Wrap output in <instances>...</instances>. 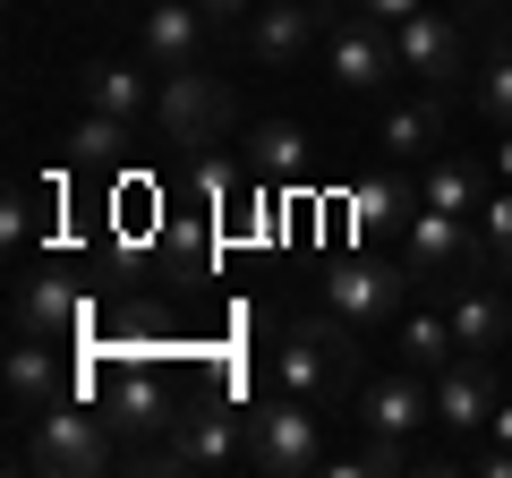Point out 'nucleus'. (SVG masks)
<instances>
[{
	"instance_id": "nucleus-11",
	"label": "nucleus",
	"mask_w": 512,
	"mask_h": 478,
	"mask_svg": "<svg viewBox=\"0 0 512 478\" xmlns=\"http://www.w3.org/2000/svg\"><path fill=\"white\" fill-rule=\"evenodd\" d=\"M444 316H453V342L470 359H504L512 350V291H495V274L444 282Z\"/></svg>"
},
{
	"instance_id": "nucleus-10",
	"label": "nucleus",
	"mask_w": 512,
	"mask_h": 478,
	"mask_svg": "<svg viewBox=\"0 0 512 478\" xmlns=\"http://www.w3.org/2000/svg\"><path fill=\"white\" fill-rule=\"evenodd\" d=\"M325 77H333L342 94H376L384 77H402L393 26H376V18H350V9H342V26L325 35Z\"/></svg>"
},
{
	"instance_id": "nucleus-22",
	"label": "nucleus",
	"mask_w": 512,
	"mask_h": 478,
	"mask_svg": "<svg viewBox=\"0 0 512 478\" xmlns=\"http://www.w3.org/2000/svg\"><path fill=\"white\" fill-rule=\"evenodd\" d=\"M308 171V137L291 120H256L248 129V180H299Z\"/></svg>"
},
{
	"instance_id": "nucleus-4",
	"label": "nucleus",
	"mask_w": 512,
	"mask_h": 478,
	"mask_svg": "<svg viewBox=\"0 0 512 478\" xmlns=\"http://www.w3.org/2000/svg\"><path fill=\"white\" fill-rule=\"evenodd\" d=\"M248 470L256 478H316V470H333L325 427H316V402H299V393L256 402L248 410Z\"/></svg>"
},
{
	"instance_id": "nucleus-25",
	"label": "nucleus",
	"mask_w": 512,
	"mask_h": 478,
	"mask_svg": "<svg viewBox=\"0 0 512 478\" xmlns=\"http://www.w3.org/2000/svg\"><path fill=\"white\" fill-rule=\"evenodd\" d=\"M393 470H410L402 436H367L359 453H342V461H333V478H393Z\"/></svg>"
},
{
	"instance_id": "nucleus-9",
	"label": "nucleus",
	"mask_w": 512,
	"mask_h": 478,
	"mask_svg": "<svg viewBox=\"0 0 512 478\" xmlns=\"http://www.w3.org/2000/svg\"><path fill=\"white\" fill-rule=\"evenodd\" d=\"M163 470H248V410H180V427H171Z\"/></svg>"
},
{
	"instance_id": "nucleus-1",
	"label": "nucleus",
	"mask_w": 512,
	"mask_h": 478,
	"mask_svg": "<svg viewBox=\"0 0 512 478\" xmlns=\"http://www.w3.org/2000/svg\"><path fill=\"white\" fill-rule=\"evenodd\" d=\"M274 376H282V393H299V402H333V393H350V385H359V325H342L333 308L282 325Z\"/></svg>"
},
{
	"instance_id": "nucleus-18",
	"label": "nucleus",
	"mask_w": 512,
	"mask_h": 478,
	"mask_svg": "<svg viewBox=\"0 0 512 478\" xmlns=\"http://www.w3.org/2000/svg\"><path fill=\"white\" fill-rule=\"evenodd\" d=\"M9 333L69 342V333H77V282H60V274H26L18 299H9Z\"/></svg>"
},
{
	"instance_id": "nucleus-7",
	"label": "nucleus",
	"mask_w": 512,
	"mask_h": 478,
	"mask_svg": "<svg viewBox=\"0 0 512 478\" xmlns=\"http://www.w3.org/2000/svg\"><path fill=\"white\" fill-rule=\"evenodd\" d=\"M419 291V282L402 274V257L393 265H376V257H342L325 274V308L342 316V325H359V333H376V325H402V299Z\"/></svg>"
},
{
	"instance_id": "nucleus-16",
	"label": "nucleus",
	"mask_w": 512,
	"mask_h": 478,
	"mask_svg": "<svg viewBox=\"0 0 512 478\" xmlns=\"http://www.w3.org/2000/svg\"><path fill=\"white\" fill-rule=\"evenodd\" d=\"M205 0H146V26H137V43H146V69L171 77V69H197L205 52Z\"/></svg>"
},
{
	"instance_id": "nucleus-29",
	"label": "nucleus",
	"mask_w": 512,
	"mask_h": 478,
	"mask_svg": "<svg viewBox=\"0 0 512 478\" xmlns=\"http://www.w3.org/2000/svg\"><path fill=\"white\" fill-rule=\"evenodd\" d=\"M256 9H265V0H205V18H214V26H248Z\"/></svg>"
},
{
	"instance_id": "nucleus-27",
	"label": "nucleus",
	"mask_w": 512,
	"mask_h": 478,
	"mask_svg": "<svg viewBox=\"0 0 512 478\" xmlns=\"http://www.w3.org/2000/svg\"><path fill=\"white\" fill-rule=\"evenodd\" d=\"M350 18H376V26H402V18H419L427 0H342Z\"/></svg>"
},
{
	"instance_id": "nucleus-31",
	"label": "nucleus",
	"mask_w": 512,
	"mask_h": 478,
	"mask_svg": "<svg viewBox=\"0 0 512 478\" xmlns=\"http://www.w3.org/2000/svg\"><path fill=\"white\" fill-rule=\"evenodd\" d=\"M9 9H35V0H9Z\"/></svg>"
},
{
	"instance_id": "nucleus-23",
	"label": "nucleus",
	"mask_w": 512,
	"mask_h": 478,
	"mask_svg": "<svg viewBox=\"0 0 512 478\" xmlns=\"http://www.w3.org/2000/svg\"><path fill=\"white\" fill-rule=\"evenodd\" d=\"M128 146H137V129L111 120V111H86V120L69 129V163H77V171H120Z\"/></svg>"
},
{
	"instance_id": "nucleus-24",
	"label": "nucleus",
	"mask_w": 512,
	"mask_h": 478,
	"mask_svg": "<svg viewBox=\"0 0 512 478\" xmlns=\"http://www.w3.org/2000/svg\"><path fill=\"white\" fill-rule=\"evenodd\" d=\"M419 205H444V214H470L478 222V205H487V171L461 163V154H444V163L419 180Z\"/></svg>"
},
{
	"instance_id": "nucleus-14",
	"label": "nucleus",
	"mask_w": 512,
	"mask_h": 478,
	"mask_svg": "<svg viewBox=\"0 0 512 478\" xmlns=\"http://www.w3.org/2000/svg\"><path fill=\"white\" fill-rule=\"evenodd\" d=\"M316 35H325V9H308V0H265L248 18V52H256V69H299V60L316 52Z\"/></svg>"
},
{
	"instance_id": "nucleus-3",
	"label": "nucleus",
	"mask_w": 512,
	"mask_h": 478,
	"mask_svg": "<svg viewBox=\"0 0 512 478\" xmlns=\"http://www.w3.org/2000/svg\"><path fill=\"white\" fill-rule=\"evenodd\" d=\"M402 274L419 282H461V274H495V248L470 214H444V205H419L402 222Z\"/></svg>"
},
{
	"instance_id": "nucleus-21",
	"label": "nucleus",
	"mask_w": 512,
	"mask_h": 478,
	"mask_svg": "<svg viewBox=\"0 0 512 478\" xmlns=\"http://www.w3.org/2000/svg\"><path fill=\"white\" fill-rule=\"evenodd\" d=\"M393 359H402V368H419V376H436V368H453L461 359V342H453V316H402V325H393Z\"/></svg>"
},
{
	"instance_id": "nucleus-26",
	"label": "nucleus",
	"mask_w": 512,
	"mask_h": 478,
	"mask_svg": "<svg viewBox=\"0 0 512 478\" xmlns=\"http://www.w3.org/2000/svg\"><path fill=\"white\" fill-rule=\"evenodd\" d=\"M478 231H487V248H495V265L512 274V188H495L487 205H478Z\"/></svg>"
},
{
	"instance_id": "nucleus-32",
	"label": "nucleus",
	"mask_w": 512,
	"mask_h": 478,
	"mask_svg": "<svg viewBox=\"0 0 512 478\" xmlns=\"http://www.w3.org/2000/svg\"><path fill=\"white\" fill-rule=\"evenodd\" d=\"M308 9H333V0H308Z\"/></svg>"
},
{
	"instance_id": "nucleus-15",
	"label": "nucleus",
	"mask_w": 512,
	"mask_h": 478,
	"mask_svg": "<svg viewBox=\"0 0 512 478\" xmlns=\"http://www.w3.org/2000/svg\"><path fill=\"white\" fill-rule=\"evenodd\" d=\"M427 419H436V376L393 368V376H376V385H359V427L367 436H410V427H427Z\"/></svg>"
},
{
	"instance_id": "nucleus-5",
	"label": "nucleus",
	"mask_w": 512,
	"mask_h": 478,
	"mask_svg": "<svg viewBox=\"0 0 512 478\" xmlns=\"http://www.w3.org/2000/svg\"><path fill=\"white\" fill-rule=\"evenodd\" d=\"M231 120H239L231 86H222V77H205V69H171L163 94H154V137H163V146H180V154H205Z\"/></svg>"
},
{
	"instance_id": "nucleus-8",
	"label": "nucleus",
	"mask_w": 512,
	"mask_h": 478,
	"mask_svg": "<svg viewBox=\"0 0 512 478\" xmlns=\"http://www.w3.org/2000/svg\"><path fill=\"white\" fill-rule=\"evenodd\" d=\"M103 419L120 427V444H154L180 427V385L163 368H111L103 376Z\"/></svg>"
},
{
	"instance_id": "nucleus-28",
	"label": "nucleus",
	"mask_w": 512,
	"mask_h": 478,
	"mask_svg": "<svg viewBox=\"0 0 512 478\" xmlns=\"http://www.w3.org/2000/svg\"><path fill=\"white\" fill-rule=\"evenodd\" d=\"M0 231H9V248L35 239V188H9V222H0Z\"/></svg>"
},
{
	"instance_id": "nucleus-20",
	"label": "nucleus",
	"mask_w": 512,
	"mask_h": 478,
	"mask_svg": "<svg viewBox=\"0 0 512 478\" xmlns=\"http://www.w3.org/2000/svg\"><path fill=\"white\" fill-rule=\"evenodd\" d=\"M350 214H359V231H367V239H384V231H402V222L419 214V188H410L402 171H376V180L350 188Z\"/></svg>"
},
{
	"instance_id": "nucleus-17",
	"label": "nucleus",
	"mask_w": 512,
	"mask_h": 478,
	"mask_svg": "<svg viewBox=\"0 0 512 478\" xmlns=\"http://www.w3.org/2000/svg\"><path fill=\"white\" fill-rule=\"evenodd\" d=\"M154 94H163V77L128 69V60H86V69H77V103L111 111V120H128V129H146V120H154Z\"/></svg>"
},
{
	"instance_id": "nucleus-6",
	"label": "nucleus",
	"mask_w": 512,
	"mask_h": 478,
	"mask_svg": "<svg viewBox=\"0 0 512 478\" xmlns=\"http://www.w3.org/2000/svg\"><path fill=\"white\" fill-rule=\"evenodd\" d=\"M470 9L461 18H444V9H419V18L393 26V52H402V77H419L427 94H444V103H461V69H470Z\"/></svg>"
},
{
	"instance_id": "nucleus-19",
	"label": "nucleus",
	"mask_w": 512,
	"mask_h": 478,
	"mask_svg": "<svg viewBox=\"0 0 512 478\" xmlns=\"http://www.w3.org/2000/svg\"><path fill=\"white\" fill-rule=\"evenodd\" d=\"M453 111L461 103H444V94H410V103H393L384 111V129H376V146L393 154V163H410V154H427V146H444V129H453Z\"/></svg>"
},
{
	"instance_id": "nucleus-30",
	"label": "nucleus",
	"mask_w": 512,
	"mask_h": 478,
	"mask_svg": "<svg viewBox=\"0 0 512 478\" xmlns=\"http://www.w3.org/2000/svg\"><path fill=\"white\" fill-rule=\"evenodd\" d=\"M495 171H504V180H512V129H504V146H495Z\"/></svg>"
},
{
	"instance_id": "nucleus-2",
	"label": "nucleus",
	"mask_w": 512,
	"mask_h": 478,
	"mask_svg": "<svg viewBox=\"0 0 512 478\" xmlns=\"http://www.w3.org/2000/svg\"><path fill=\"white\" fill-rule=\"evenodd\" d=\"M26 470H43V478H103V470H120V427L69 393V402H52L35 427H26Z\"/></svg>"
},
{
	"instance_id": "nucleus-13",
	"label": "nucleus",
	"mask_w": 512,
	"mask_h": 478,
	"mask_svg": "<svg viewBox=\"0 0 512 478\" xmlns=\"http://www.w3.org/2000/svg\"><path fill=\"white\" fill-rule=\"evenodd\" d=\"M495 368H504V359H470V350H461L453 368H436V419L453 427V436H487V419L504 410Z\"/></svg>"
},
{
	"instance_id": "nucleus-12",
	"label": "nucleus",
	"mask_w": 512,
	"mask_h": 478,
	"mask_svg": "<svg viewBox=\"0 0 512 478\" xmlns=\"http://www.w3.org/2000/svg\"><path fill=\"white\" fill-rule=\"evenodd\" d=\"M0 393H9V419H26V427H35L52 402H69L60 342H35V333H18V342H9V368H0Z\"/></svg>"
}]
</instances>
